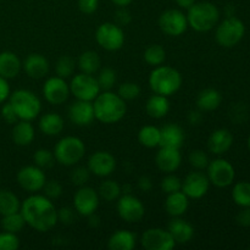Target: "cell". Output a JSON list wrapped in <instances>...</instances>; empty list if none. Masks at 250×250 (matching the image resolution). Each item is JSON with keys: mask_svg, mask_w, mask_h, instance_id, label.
Returning <instances> with one entry per match:
<instances>
[{"mask_svg": "<svg viewBox=\"0 0 250 250\" xmlns=\"http://www.w3.org/2000/svg\"><path fill=\"white\" fill-rule=\"evenodd\" d=\"M21 211L26 225L37 232H48L58 224V210L53 200L45 195L32 194L21 203Z\"/></svg>", "mask_w": 250, "mask_h": 250, "instance_id": "1", "label": "cell"}, {"mask_svg": "<svg viewBox=\"0 0 250 250\" xmlns=\"http://www.w3.org/2000/svg\"><path fill=\"white\" fill-rule=\"evenodd\" d=\"M95 120L105 125L120 122L127 112V104L117 93L103 90L93 100Z\"/></svg>", "mask_w": 250, "mask_h": 250, "instance_id": "2", "label": "cell"}, {"mask_svg": "<svg viewBox=\"0 0 250 250\" xmlns=\"http://www.w3.org/2000/svg\"><path fill=\"white\" fill-rule=\"evenodd\" d=\"M182 75L171 66L160 65L154 67L149 75V87L155 94L171 97L180 90L182 85Z\"/></svg>", "mask_w": 250, "mask_h": 250, "instance_id": "3", "label": "cell"}, {"mask_svg": "<svg viewBox=\"0 0 250 250\" xmlns=\"http://www.w3.org/2000/svg\"><path fill=\"white\" fill-rule=\"evenodd\" d=\"M187 11L188 26L197 32H209L219 23V9L210 1H195Z\"/></svg>", "mask_w": 250, "mask_h": 250, "instance_id": "4", "label": "cell"}, {"mask_svg": "<svg viewBox=\"0 0 250 250\" xmlns=\"http://www.w3.org/2000/svg\"><path fill=\"white\" fill-rule=\"evenodd\" d=\"M9 103L14 107L19 120L33 121L41 115L42 103L41 99L28 89H17L11 93Z\"/></svg>", "mask_w": 250, "mask_h": 250, "instance_id": "5", "label": "cell"}, {"mask_svg": "<svg viewBox=\"0 0 250 250\" xmlns=\"http://www.w3.org/2000/svg\"><path fill=\"white\" fill-rule=\"evenodd\" d=\"M55 160L62 166H75L84 158L85 144L78 137L66 136L54 146Z\"/></svg>", "mask_w": 250, "mask_h": 250, "instance_id": "6", "label": "cell"}, {"mask_svg": "<svg viewBox=\"0 0 250 250\" xmlns=\"http://www.w3.org/2000/svg\"><path fill=\"white\" fill-rule=\"evenodd\" d=\"M246 26L236 16H229L216 24L215 39L222 48H233L243 39Z\"/></svg>", "mask_w": 250, "mask_h": 250, "instance_id": "7", "label": "cell"}, {"mask_svg": "<svg viewBox=\"0 0 250 250\" xmlns=\"http://www.w3.org/2000/svg\"><path fill=\"white\" fill-rule=\"evenodd\" d=\"M70 84V92L76 99L93 102L102 92L97 78L88 73H77L72 76Z\"/></svg>", "mask_w": 250, "mask_h": 250, "instance_id": "8", "label": "cell"}, {"mask_svg": "<svg viewBox=\"0 0 250 250\" xmlns=\"http://www.w3.org/2000/svg\"><path fill=\"white\" fill-rule=\"evenodd\" d=\"M95 41L107 51H117L125 44V32L115 22H104L95 31Z\"/></svg>", "mask_w": 250, "mask_h": 250, "instance_id": "9", "label": "cell"}, {"mask_svg": "<svg viewBox=\"0 0 250 250\" xmlns=\"http://www.w3.org/2000/svg\"><path fill=\"white\" fill-rule=\"evenodd\" d=\"M207 176L210 181V185L217 188H226L233 183L236 171H234L233 165L229 160L217 158L210 161L208 165Z\"/></svg>", "mask_w": 250, "mask_h": 250, "instance_id": "10", "label": "cell"}, {"mask_svg": "<svg viewBox=\"0 0 250 250\" xmlns=\"http://www.w3.org/2000/svg\"><path fill=\"white\" fill-rule=\"evenodd\" d=\"M159 28L168 37H180L187 31V15L178 9H168L159 16Z\"/></svg>", "mask_w": 250, "mask_h": 250, "instance_id": "11", "label": "cell"}, {"mask_svg": "<svg viewBox=\"0 0 250 250\" xmlns=\"http://www.w3.org/2000/svg\"><path fill=\"white\" fill-rule=\"evenodd\" d=\"M117 214L124 221L128 224H137L146 215V208L142 200L136 195L124 194L117 199Z\"/></svg>", "mask_w": 250, "mask_h": 250, "instance_id": "12", "label": "cell"}, {"mask_svg": "<svg viewBox=\"0 0 250 250\" xmlns=\"http://www.w3.org/2000/svg\"><path fill=\"white\" fill-rule=\"evenodd\" d=\"M99 203L100 197L98 190L87 185L78 187L73 194V208L81 216L88 217L89 215L94 214L98 210Z\"/></svg>", "mask_w": 250, "mask_h": 250, "instance_id": "13", "label": "cell"}, {"mask_svg": "<svg viewBox=\"0 0 250 250\" xmlns=\"http://www.w3.org/2000/svg\"><path fill=\"white\" fill-rule=\"evenodd\" d=\"M141 244L146 250H171L175 248L176 242L167 229L151 227L143 232Z\"/></svg>", "mask_w": 250, "mask_h": 250, "instance_id": "14", "label": "cell"}, {"mask_svg": "<svg viewBox=\"0 0 250 250\" xmlns=\"http://www.w3.org/2000/svg\"><path fill=\"white\" fill-rule=\"evenodd\" d=\"M42 92H43L44 99L51 105L63 104L71 94L70 84L66 82L65 78H61L59 76L49 77L44 82Z\"/></svg>", "mask_w": 250, "mask_h": 250, "instance_id": "15", "label": "cell"}, {"mask_svg": "<svg viewBox=\"0 0 250 250\" xmlns=\"http://www.w3.org/2000/svg\"><path fill=\"white\" fill-rule=\"evenodd\" d=\"M17 183L23 190L29 193H37L43 189L44 183L46 182L44 170L36 165H28L22 167L17 172Z\"/></svg>", "mask_w": 250, "mask_h": 250, "instance_id": "16", "label": "cell"}, {"mask_svg": "<svg viewBox=\"0 0 250 250\" xmlns=\"http://www.w3.org/2000/svg\"><path fill=\"white\" fill-rule=\"evenodd\" d=\"M210 188V181L202 171L189 172L182 181V192L189 199H202L208 194Z\"/></svg>", "mask_w": 250, "mask_h": 250, "instance_id": "17", "label": "cell"}, {"mask_svg": "<svg viewBox=\"0 0 250 250\" xmlns=\"http://www.w3.org/2000/svg\"><path fill=\"white\" fill-rule=\"evenodd\" d=\"M87 167L98 177H109L116 168V159L109 151L98 150L89 156Z\"/></svg>", "mask_w": 250, "mask_h": 250, "instance_id": "18", "label": "cell"}, {"mask_svg": "<svg viewBox=\"0 0 250 250\" xmlns=\"http://www.w3.org/2000/svg\"><path fill=\"white\" fill-rule=\"evenodd\" d=\"M68 119L76 126H89L95 119L93 102H85V100L78 99L73 102L68 106Z\"/></svg>", "mask_w": 250, "mask_h": 250, "instance_id": "19", "label": "cell"}, {"mask_svg": "<svg viewBox=\"0 0 250 250\" xmlns=\"http://www.w3.org/2000/svg\"><path fill=\"white\" fill-rule=\"evenodd\" d=\"M182 163L180 149L160 146L155 156V164L159 170L164 173H172L177 170Z\"/></svg>", "mask_w": 250, "mask_h": 250, "instance_id": "20", "label": "cell"}, {"mask_svg": "<svg viewBox=\"0 0 250 250\" xmlns=\"http://www.w3.org/2000/svg\"><path fill=\"white\" fill-rule=\"evenodd\" d=\"M49 68H50V65H49L48 59L42 54L32 53L22 61V70L28 77L33 80H41L45 77L49 72Z\"/></svg>", "mask_w": 250, "mask_h": 250, "instance_id": "21", "label": "cell"}, {"mask_svg": "<svg viewBox=\"0 0 250 250\" xmlns=\"http://www.w3.org/2000/svg\"><path fill=\"white\" fill-rule=\"evenodd\" d=\"M233 144V136L227 128L215 129L208 139V149L215 155H224L231 149Z\"/></svg>", "mask_w": 250, "mask_h": 250, "instance_id": "22", "label": "cell"}, {"mask_svg": "<svg viewBox=\"0 0 250 250\" xmlns=\"http://www.w3.org/2000/svg\"><path fill=\"white\" fill-rule=\"evenodd\" d=\"M160 146H167V148L181 149L185 144L186 133L185 129L177 124H167L160 128Z\"/></svg>", "mask_w": 250, "mask_h": 250, "instance_id": "23", "label": "cell"}, {"mask_svg": "<svg viewBox=\"0 0 250 250\" xmlns=\"http://www.w3.org/2000/svg\"><path fill=\"white\" fill-rule=\"evenodd\" d=\"M167 231L170 232L176 244H186L192 241V238L194 237L193 226L181 216L172 217V220L168 222Z\"/></svg>", "mask_w": 250, "mask_h": 250, "instance_id": "24", "label": "cell"}, {"mask_svg": "<svg viewBox=\"0 0 250 250\" xmlns=\"http://www.w3.org/2000/svg\"><path fill=\"white\" fill-rule=\"evenodd\" d=\"M22 70V61L12 51L0 53V76L6 80H11L19 76Z\"/></svg>", "mask_w": 250, "mask_h": 250, "instance_id": "25", "label": "cell"}, {"mask_svg": "<svg viewBox=\"0 0 250 250\" xmlns=\"http://www.w3.org/2000/svg\"><path fill=\"white\" fill-rule=\"evenodd\" d=\"M12 141L19 146H28L36 137V131H34L33 125L31 121L26 120H19L12 127Z\"/></svg>", "mask_w": 250, "mask_h": 250, "instance_id": "26", "label": "cell"}, {"mask_svg": "<svg viewBox=\"0 0 250 250\" xmlns=\"http://www.w3.org/2000/svg\"><path fill=\"white\" fill-rule=\"evenodd\" d=\"M188 207H189V198L182 190L171 193L166 197L165 210L171 217H180L185 215Z\"/></svg>", "mask_w": 250, "mask_h": 250, "instance_id": "27", "label": "cell"}, {"mask_svg": "<svg viewBox=\"0 0 250 250\" xmlns=\"http://www.w3.org/2000/svg\"><path fill=\"white\" fill-rule=\"evenodd\" d=\"M39 129L43 134L49 137L59 136L63 131L65 127V121L62 117L56 112H46L42 115L39 119Z\"/></svg>", "mask_w": 250, "mask_h": 250, "instance_id": "28", "label": "cell"}, {"mask_svg": "<svg viewBox=\"0 0 250 250\" xmlns=\"http://www.w3.org/2000/svg\"><path fill=\"white\" fill-rule=\"evenodd\" d=\"M146 111L151 119H163L170 111V100L165 95L155 94L148 98L146 103Z\"/></svg>", "mask_w": 250, "mask_h": 250, "instance_id": "29", "label": "cell"}, {"mask_svg": "<svg viewBox=\"0 0 250 250\" xmlns=\"http://www.w3.org/2000/svg\"><path fill=\"white\" fill-rule=\"evenodd\" d=\"M137 244V237L133 232L119 229L110 236L107 248L110 250H132Z\"/></svg>", "mask_w": 250, "mask_h": 250, "instance_id": "30", "label": "cell"}, {"mask_svg": "<svg viewBox=\"0 0 250 250\" xmlns=\"http://www.w3.org/2000/svg\"><path fill=\"white\" fill-rule=\"evenodd\" d=\"M222 102L221 93L215 88H205L197 97V107L202 112L214 111Z\"/></svg>", "mask_w": 250, "mask_h": 250, "instance_id": "31", "label": "cell"}, {"mask_svg": "<svg viewBox=\"0 0 250 250\" xmlns=\"http://www.w3.org/2000/svg\"><path fill=\"white\" fill-rule=\"evenodd\" d=\"M78 68L81 72L88 73V75H94L100 70L102 66V59L97 51L87 50L83 51L77 60Z\"/></svg>", "mask_w": 250, "mask_h": 250, "instance_id": "32", "label": "cell"}, {"mask_svg": "<svg viewBox=\"0 0 250 250\" xmlns=\"http://www.w3.org/2000/svg\"><path fill=\"white\" fill-rule=\"evenodd\" d=\"M21 209V202L19 197L14 192L7 189H0V215L14 214L20 211Z\"/></svg>", "mask_w": 250, "mask_h": 250, "instance_id": "33", "label": "cell"}, {"mask_svg": "<svg viewBox=\"0 0 250 250\" xmlns=\"http://www.w3.org/2000/svg\"><path fill=\"white\" fill-rule=\"evenodd\" d=\"M160 128L155 126H143L138 132V142L146 148L153 149L160 146Z\"/></svg>", "mask_w": 250, "mask_h": 250, "instance_id": "34", "label": "cell"}, {"mask_svg": "<svg viewBox=\"0 0 250 250\" xmlns=\"http://www.w3.org/2000/svg\"><path fill=\"white\" fill-rule=\"evenodd\" d=\"M121 186L114 180H105L100 183L99 189H98V194H99L100 199L105 200V202H115L121 195Z\"/></svg>", "mask_w": 250, "mask_h": 250, "instance_id": "35", "label": "cell"}, {"mask_svg": "<svg viewBox=\"0 0 250 250\" xmlns=\"http://www.w3.org/2000/svg\"><path fill=\"white\" fill-rule=\"evenodd\" d=\"M232 199L238 207L250 208V182H237L232 189Z\"/></svg>", "mask_w": 250, "mask_h": 250, "instance_id": "36", "label": "cell"}, {"mask_svg": "<svg viewBox=\"0 0 250 250\" xmlns=\"http://www.w3.org/2000/svg\"><path fill=\"white\" fill-rule=\"evenodd\" d=\"M24 226H26V221H24L21 211L5 215L1 219V227L5 232L17 234L23 229Z\"/></svg>", "mask_w": 250, "mask_h": 250, "instance_id": "37", "label": "cell"}, {"mask_svg": "<svg viewBox=\"0 0 250 250\" xmlns=\"http://www.w3.org/2000/svg\"><path fill=\"white\" fill-rule=\"evenodd\" d=\"M76 71V60L71 55H62L58 59L55 63L56 76L61 78L72 77Z\"/></svg>", "mask_w": 250, "mask_h": 250, "instance_id": "38", "label": "cell"}, {"mask_svg": "<svg viewBox=\"0 0 250 250\" xmlns=\"http://www.w3.org/2000/svg\"><path fill=\"white\" fill-rule=\"evenodd\" d=\"M144 61H146L148 65L156 67V66H160L165 62L166 60V51L159 44H153V45L148 46L144 51Z\"/></svg>", "mask_w": 250, "mask_h": 250, "instance_id": "39", "label": "cell"}, {"mask_svg": "<svg viewBox=\"0 0 250 250\" xmlns=\"http://www.w3.org/2000/svg\"><path fill=\"white\" fill-rule=\"evenodd\" d=\"M55 156H54L53 151L48 150V149L41 148L38 150H36V153L33 154V163L34 165L41 167L42 170H48L51 168L55 164Z\"/></svg>", "mask_w": 250, "mask_h": 250, "instance_id": "40", "label": "cell"}, {"mask_svg": "<svg viewBox=\"0 0 250 250\" xmlns=\"http://www.w3.org/2000/svg\"><path fill=\"white\" fill-rule=\"evenodd\" d=\"M117 80L116 71L111 67H104L99 70L97 81L102 90H111Z\"/></svg>", "mask_w": 250, "mask_h": 250, "instance_id": "41", "label": "cell"}, {"mask_svg": "<svg viewBox=\"0 0 250 250\" xmlns=\"http://www.w3.org/2000/svg\"><path fill=\"white\" fill-rule=\"evenodd\" d=\"M188 163L195 170L203 171L207 170L210 160L209 156H208V154L204 150H202V149H195V150L190 151L189 155H188Z\"/></svg>", "mask_w": 250, "mask_h": 250, "instance_id": "42", "label": "cell"}, {"mask_svg": "<svg viewBox=\"0 0 250 250\" xmlns=\"http://www.w3.org/2000/svg\"><path fill=\"white\" fill-rule=\"evenodd\" d=\"M160 188L166 195L178 192V190H182V180L178 176L173 175V172L166 173L165 177L161 180Z\"/></svg>", "mask_w": 250, "mask_h": 250, "instance_id": "43", "label": "cell"}, {"mask_svg": "<svg viewBox=\"0 0 250 250\" xmlns=\"http://www.w3.org/2000/svg\"><path fill=\"white\" fill-rule=\"evenodd\" d=\"M117 94H119L125 102L134 100L141 95V87H139L138 83L134 82L121 83V84L119 85V89H117Z\"/></svg>", "mask_w": 250, "mask_h": 250, "instance_id": "44", "label": "cell"}, {"mask_svg": "<svg viewBox=\"0 0 250 250\" xmlns=\"http://www.w3.org/2000/svg\"><path fill=\"white\" fill-rule=\"evenodd\" d=\"M90 178V171L84 166H76L70 175V181L76 187H82L87 185Z\"/></svg>", "mask_w": 250, "mask_h": 250, "instance_id": "45", "label": "cell"}, {"mask_svg": "<svg viewBox=\"0 0 250 250\" xmlns=\"http://www.w3.org/2000/svg\"><path fill=\"white\" fill-rule=\"evenodd\" d=\"M42 190H43V194L45 195L46 198L54 200L61 197V194H62L63 192V188H62V185H61L59 181L50 180V181H46V182L44 183V187Z\"/></svg>", "mask_w": 250, "mask_h": 250, "instance_id": "46", "label": "cell"}, {"mask_svg": "<svg viewBox=\"0 0 250 250\" xmlns=\"http://www.w3.org/2000/svg\"><path fill=\"white\" fill-rule=\"evenodd\" d=\"M20 247V239L17 234L10 232L0 233V250H16Z\"/></svg>", "mask_w": 250, "mask_h": 250, "instance_id": "47", "label": "cell"}, {"mask_svg": "<svg viewBox=\"0 0 250 250\" xmlns=\"http://www.w3.org/2000/svg\"><path fill=\"white\" fill-rule=\"evenodd\" d=\"M77 211L75 208L62 207L58 210V222H61L62 225H72L76 220Z\"/></svg>", "mask_w": 250, "mask_h": 250, "instance_id": "48", "label": "cell"}, {"mask_svg": "<svg viewBox=\"0 0 250 250\" xmlns=\"http://www.w3.org/2000/svg\"><path fill=\"white\" fill-rule=\"evenodd\" d=\"M115 23L119 24V26L124 27L127 24L131 23L132 21V15L129 12V10L127 7H119L115 12Z\"/></svg>", "mask_w": 250, "mask_h": 250, "instance_id": "49", "label": "cell"}, {"mask_svg": "<svg viewBox=\"0 0 250 250\" xmlns=\"http://www.w3.org/2000/svg\"><path fill=\"white\" fill-rule=\"evenodd\" d=\"M1 117L4 119V121L9 125H14L19 121V117H17L16 112H15L14 107L10 104L9 102L5 103L1 107Z\"/></svg>", "mask_w": 250, "mask_h": 250, "instance_id": "50", "label": "cell"}, {"mask_svg": "<svg viewBox=\"0 0 250 250\" xmlns=\"http://www.w3.org/2000/svg\"><path fill=\"white\" fill-rule=\"evenodd\" d=\"M99 7V0H78V9L85 15H92Z\"/></svg>", "mask_w": 250, "mask_h": 250, "instance_id": "51", "label": "cell"}, {"mask_svg": "<svg viewBox=\"0 0 250 250\" xmlns=\"http://www.w3.org/2000/svg\"><path fill=\"white\" fill-rule=\"evenodd\" d=\"M236 222L242 227H250V208H242L237 214Z\"/></svg>", "mask_w": 250, "mask_h": 250, "instance_id": "52", "label": "cell"}, {"mask_svg": "<svg viewBox=\"0 0 250 250\" xmlns=\"http://www.w3.org/2000/svg\"><path fill=\"white\" fill-rule=\"evenodd\" d=\"M10 94H11V92H10L9 82H7L6 78L0 76V104L9 99Z\"/></svg>", "mask_w": 250, "mask_h": 250, "instance_id": "53", "label": "cell"}, {"mask_svg": "<svg viewBox=\"0 0 250 250\" xmlns=\"http://www.w3.org/2000/svg\"><path fill=\"white\" fill-rule=\"evenodd\" d=\"M137 186H138V188L142 192H150L151 188H153V181L148 176H141L138 178Z\"/></svg>", "mask_w": 250, "mask_h": 250, "instance_id": "54", "label": "cell"}, {"mask_svg": "<svg viewBox=\"0 0 250 250\" xmlns=\"http://www.w3.org/2000/svg\"><path fill=\"white\" fill-rule=\"evenodd\" d=\"M202 120H203V115L199 109L192 110V111H189V114H188V122H189L192 126H198V125L202 122Z\"/></svg>", "mask_w": 250, "mask_h": 250, "instance_id": "55", "label": "cell"}, {"mask_svg": "<svg viewBox=\"0 0 250 250\" xmlns=\"http://www.w3.org/2000/svg\"><path fill=\"white\" fill-rule=\"evenodd\" d=\"M176 4L181 7V9L188 10L193 4L195 2V0H175Z\"/></svg>", "mask_w": 250, "mask_h": 250, "instance_id": "56", "label": "cell"}, {"mask_svg": "<svg viewBox=\"0 0 250 250\" xmlns=\"http://www.w3.org/2000/svg\"><path fill=\"white\" fill-rule=\"evenodd\" d=\"M117 7H127L133 2V0H111Z\"/></svg>", "mask_w": 250, "mask_h": 250, "instance_id": "57", "label": "cell"}, {"mask_svg": "<svg viewBox=\"0 0 250 250\" xmlns=\"http://www.w3.org/2000/svg\"><path fill=\"white\" fill-rule=\"evenodd\" d=\"M89 225L90 226H99V224H100V219L99 217L97 216V215H95V212L94 214H92V215H89Z\"/></svg>", "mask_w": 250, "mask_h": 250, "instance_id": "58", "label": "cell"}, {"mask_svg": "<svg viewBox=\"0 0 250 250\" xmlns=\"http://www.w3.org/2000/svg\"><path fill=\"white\" fill-rule=\"evenodd\" d=\"M225 11H226V17L234 16V7L232 6V5H227L226 9H225Z\"/></svg>", "mask_w": 250, "mask_h": 250, "instance_id": "59", "label": "cell"}, {"mask_svg": "<svg viewBox=\"0 0 250 250\" xmlns=\"http://www.w3.org/2000/svg\"><path fill=\"white\" fill-rule=\"evenodd\" d=\"M248 148H249V150H250V134H249V138H248Z\"/></svg>", "mask_w": 250, "mask_h": 250, "instance_id": "60", "label": "cell"}, {"mask_svg": "<svg viewBox=\"0 0 250 250\" xmlns=\"http://www.w3.org/2000/svg\"><path fill=\"white\" fill-rule=\"evenodd\" d=\"M249 249H250V247H249Z\"/></svg>", "mask_w": 250, "mask_h": 250, "instance_id": "61", "label": "cell"}]
</instances>
